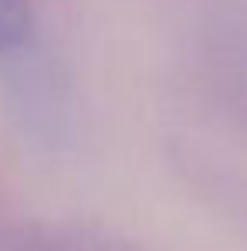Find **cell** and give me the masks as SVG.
I'll list each match as a JSON object with an SVG mask.
<instances>
[{
	"label": "cell",
	"instance_id": "obj_1",
	"mask_svg": "<svg viewBox=\"0 0 247 251\" xmlns=\"http://www.w3.org/2000/svg\"><path fill=\"white\" fill-rule=\"evenodd\" d=\"M27 34H31L27 0H0V54L21 48Z\"/></svg>",
	"mask_w": 247,
	"mask_h": 251
}]
</instances>
